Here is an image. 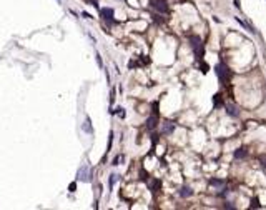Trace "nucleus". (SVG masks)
<instances>
[{
  "instance_id": "f257e3e1",
  "label": "nucleus",
  "mask_w": 266,
  "mask_h": 210,
  "mask_svg": "<svg viewBox=\"0 0 266 210\" xmlns=\"http://www.w3.org/2000/svg\"><path fill=\"white\" fill-rule=\"evenodd\" d=\"M215 70H216V75H218V79L221 80L225 85H228V83H230V80H231V70L228 69L226 63H225V62H219V63H216Z\"/></svg>"
},
{
  "instance_id": "f03ea898",
  "label": "nucleus",
  "mask_w": 266,
  "mask_h": 210,
  "mask_svg": "<svg viewBox=\"0 0 266 210\" xmlns=\"http://www.w3.org/2000/svg\"><path fill=\"white\" fill-rule=\"evenodd\" d=\"M190 42H191V47H193V52H195V55H196V58L198 60H201L203 54H205V47H203L201 39L196 37V35H193V37H190Z\"/></svg>"
},
{
  "instance_id": "7ed1b4c3",
  "label": "nucleus",
  "mask_w": 266,
  "mask_h": 210,
  "mask_svg": "<svg viewBox=\"0 0 266 210\" xmlns=\"http://www.w3.org/2000/svg\"><path fill=\"white\" fill-rule=\"evenodd\" d=\"M150 5L156 12H160V14H165V12L168 10V4H166V0H150Z\"/></svg>"
},
{
  "instance_id": "20e7f679",
  "label": "nucleus",
  "mask_w": 266,
  "mask_h": 210,
  "mask_svg": "<svg viewBox=\"0 0 266 210\" xmlns=\"http://www.w3.org/2000/svg\"><path fill=\"white\" fill-rule=\"evenodd\" d=\"M78 178L82 182H88L90 180V167L88 165H83L82 168L78 170Z\"/></svg>"
},
{
  "instance_id": "39448f33",
  "label": "nucleus",
  "mask_w": 266,
  "mask_h": 210,
  "mask_svg": "<svg viewBox=\"0 0 266 210\" xmlns=\"http://www.w3.org/2000/svg\"><path fill=\"white\" fill-rule=\"evenodd\" d=\"M100 14H101V17H103V20H107L108 23H113V8H110V7H107V8H101L100 10Z\"/></svg>"
},
{
  "instance_id": "423d86ee",
  "label": "nucleus",
  "mask_w": 266,
  "mask_h": 210,
  "mask_svg": "<svg viewBox=\"0 0 266 210\" xmlns=\"http://www.w3.org/2000/svg\"><path fill=\"white\" fill-rule=\"evenodd\" d=\"M156 125H158V115H156V113H153V115H151L150 119L147 120V128L153 130V128H156Z\"/></svg>"
},
{
  "instance_id": "0eeeda50",
  "label": "nucleus",
  "mask_w": 266,
  "mask_h": 210,
  "mask_svg": "<svg viewBox=\"0 0 266 210\" xmlns=\"http://www.w3.org/2000/svg\"><path fill=\"white\" fill-rule=\"evenodd\" d=\"M248 155V149H246V147H240V149L236 150V152L233 153V157L236 160H241V159H245V157Z\"/></svg>"
},
{
  "instance_id": "6e6552de",
  "label": "nucleus",
  "mask_w": 266,
  "mask_h": 210,
  "mask_svg": "<svg viewBox=\"0 0 266 210\" xmlns=\"http://www.w3.org/2000/svg\"><path fill=\"white\" fill-rule=\"evenodd\" d=\"M173 132H175V123L173 122H165L163 123V134L170 135V134H173Z\"/></svg>"
},
{
  "instance_id": "1a4fd4ad",
  "label": "nucleus",
  "mask_w": 266,
  "mask_h": 210,
  "mask_svg": "<svg viewBox=\"0 0 266 210\" xmlns=\"http://www.w3.org/2000/svg\"><path fill=\"white\" fill-rule=\"evenodd\" d=\"M226 112H228V115H230V117H238V115H240V112H238V109H236V105H233V103H228L226 105Z\"/></svg>"
},
{
  "instance_id": "9d476101",
  "label": "nucleus",
  "mask_w": 266,
  "mask_h": 210,
  "mask_svg": "<svg viewBox=\"0 0 266 210\" xmlns=\"http://www.w3.org/2000/svg\"><path fill=\"white\" fill-rule=\"evenodd\" d=\"M193 195V190H191L190 187H183L180 190V197H183V199H188V197Z\"/></svg>"
},
{
  "instance_id": "9b49d317",
  "label": "nucleus",
  "mask_w": 266,
  "mask_h": 210,
  "mask_svg": "<svg viewBox=\"0 0 266 210\" xmlns=\"http://www.w3.org/2000/svg\"><path fill=\"white\" fill-rule=\"evenodd\" d=\"M83 132H86V134H93V128H92V122H90V119H88V117L85 119V123H83Z\"/></svg>"
},
{
  "instance_id": "f8f14e48",
  "label": "nucleus",
  "mask_w": 266,
  "mask_h": 210,
  "mask_svg": "<svg viewBox=\"0 0 266 210\" xmlns=\"http://www.w3.org/2000/svg\"><path fill=\"white\" fill-rule=\"evenodd\" d=\"M160 187H162V184H160V180H156V178L150 182V188L153 190V192H156V190H158Z\"/></svg>"
},
{
  "instance_id": "ddd939ff",
  "label": "nucleus",
  "mask_w": 266,
  "mask_h": 210,
  "mask_svg": "<svg viewBox=\"0 0 266 210\" xmlns=\"http://www.w3.org/2000/svg\"><path fill=\"white\" fill-rule=\"evenodd\" d=\"M223 184H225V180H221V178H211L210 180V185H216V187H221Z\"/></svg>"
},
{
  "instance_id": "4468645a",
  "label": "nucleus",
  "mask_w": 266,
  "mask_h": 210,
  "mask_svg": "<svg viewBox=\"0 0 266 210\" xmlns=\"http://www.w3.org/2000/svg\"><path fill=\"white\" fill-rule=\"evenodd\" d=\"M236 20H238V22H240V23H241V25H243V27H245V29L248 30V32H251V33H256L255 30H253V27H251V25H248V23H246V22H243L241 18H236Z\"/></svg>"
},
{
  "instance_id": "2eb2a0df",
  "label": "nucleus",
  "mask_w": 266,
  "mask_h": 210,
  "mask_svg": "<svg viewBox=\"0 0 266 210\" xmlns=\"http://www.w3.org/2000/svg\"><path fill=\"white\" fill-rule=\"evenodd\" d=\"M249 207H251V208H258V207H259L258 197H253V199H251V205H249Z\"/></svg>"
},
{
  "instance_id": "dca6fc26",
  "label": "nucleus",
  "mask_w": 266,
  "mask_h": 210,
  "mask_svg": "<svg viewBox=\"0 0 266 210\" xmlns=\"http://www.w3.org/2000/svg\"><path fill=\"white\" fill-rule=\"evenodd\" d=\"M200 69H201V73H208L210 65H208V63H201V65H200Z\"/></svg>"
},
{
  "instance_id": "f3484780",
  "label": "nucleus",
  "mask_w": 266,
  "mask_h": 210,
  "mask_svg": "<svg viewBox=\"0 0 266 210\" xmlns=\"http://www.w3.org/2000/svg\"><path fill=\"white\" fill-rule=\"evenodd\" d=\"M259 163H261L263 167H266V153H261V155H259Z\"/></svg>"
},
{
  "instance_id": "a211bd4d",
  "label": "nucleus",
  "mask_w": 266,
  "mask_h": 210,
  "mask_svg": "<svg viewBox=\"0 0 266 210\" xmlns=\"http://www.w3.org/2000/svg\"><path fill=\"white\" fill-rule=\"evenodd\" d=\"M116 178H118V175H115V174L110 175V187H113V184L116 182Z\"/></svg>"
},
{
  "instance_id": "6ab92c4d",
  "label": "nucleus",
  "mask_w": 266,
  "mask_h": 210,
  "mask_svg": "<svg viewBox=\"0 0 266 210\" xmlns=\"http://www.w3.org/2000/svg\"><path fill=\"white\" fill-rule=\"evenodd\" d=\"M140 60H141V63H143V65H147V63H150V58H148L147 55H141V57H140Z\"/></svg>"
},
{
  "instance_id": "aec40b11",
  "label": "nucleus",
  "mask_w": 266,
  "mask_h": 210,
  "mask_svg": "<svg viewBox=\"0 0 266 210\" xmlns=\"http://www.w3.org/2000/svg\"><path fill=\"white\" fill-rule=\"evenodd\" d=\"M122 160H123V155H116V157H115V160H113V165H118V163L122 162Z\"/></svg>"
},
{
  "instance_id": "412c9836",
  "label": "nucleus",
  "mask_w": 266,
  "mask_h": 210,
  "mask_svg": "<svg viewBox=\"0 0 266 210\" xmlns=\"http://www.w3.org/2000/svg\"><path fill=\"white\" fill-rule=\"evenodd\" d=\"M140 178H141V180H148V174L145 170H141L140 172Z\"/></svg>"
},
{
  "instance_id": "4be33fe9",
  "label": "nucleus",
  "mask_w": 266,
  "mask_h": 210,
  "mask_svg": "<svg viewBox=\"0 0 266 210\" xmlns=\"http://www.w3.org/2000/svg\"><path fill=\"white\" fill-rule=\"evenodd\" d=\"M215 105H216V107L221 105V97H219V95H215Z\"/></svg>"
},
{
  "instance_id": "5701e85b",
  "label": "nucleus",
  "mask_w": 266,
  "mask_h": 210,
  "mask_svg": "<svg viewBox=\"0 0 266 210\" xmlns=\"http://www.w3.org/2000/svg\"><path fill=\"white\" fill-rule=\"evenodd\" d=\"M115 113H118L120 117H125V112H123V109H122V107H118V109L115 110Z\"/></svg>"
},
{
  "instance_id": "b1692460",
  "label": "nucleus",
  "mask_w": 266,
  "mask_h": 210,
  "mask_svg": "<svg viewBox=\"0 0 266 210\" xmlns=\"http://www.w3.org/2000/svg\"><path fill=\"white\" fill-rule=\"evenodd\" d=\"M155 22H158V23H163L165 22V18H162L160 15H155Z\"/></svg>"
},
{
  "instance_id": "393cba45",
  "label": "nucleus",
  "mask_w": 266,
  "mask_h": 210,
  "mask_svg": "<svg viewBox=\"0 0 266 210\" xmlns=\"http://www.w3.org/2000/svg\"><path fill=\"white\" fill-rule=\"evenodd\" d=\"M151 140H153V144H156L158 142V135H151Z\"/></svg>"
},
{
  "instance_id": "a878e982",
  "label": "nucleus",
  "mask_w": 266,
  "mask_h": 210,
  "mask_svg": "<svg viewBox=\"0 0 266 210\" xmlns=\"http://www.w3.org/2000/svg\"><path fill=\"white\" fill-rule=\"evenodd\" d=\"M88 4L93 5V7H97V5H98V4H97V0H88Z\"/></svg>"
},
{
  "instance_id": "bb28decb",
  "label": "nucleus",
  "mask_w": 266,
  "mask_h": 210,
  "mask_svg": "<svg viewBox=\"0 0 266 210\" xmlns=\"http://www.w3.org/2000/svg\"><path fill=\"white\" fill-rule=\"evenodd\" d=\"M75 187H77L75 184H70V192H75Z\"/></svg>"
}]
</instances>
